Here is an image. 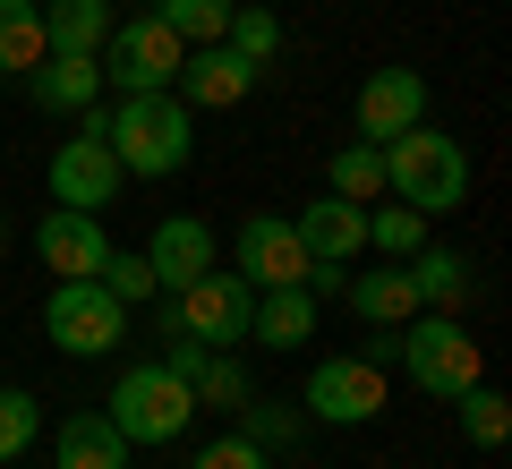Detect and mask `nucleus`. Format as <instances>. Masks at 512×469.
Returning <instances> with one entry per match:
<instances>
[{
    "label": "nucleus",
    "mask_w": 512,
    "mask_h": 469,
    "mask_svg": "<svg viewBox=\"0 0 512 469\" xmlns=\"http://www.w3.org/2000/svg\"><path fill=\"white\" fill-rule=\"evenodd\" d=\"M384 197H402L410 214H461V197H470V154H461V137H444V128H402V137L384 145Z\"/></svg>",
    "instance_id": "f257e3e1"
},
{
    "label": "nucleus",
    "mask_w": 512,
    "mask_h": 469,
    "mask_svg": "<svg viewBox=\"0 0 512 469\" xmlns=\"http://www.w3.org/2000/svg\"><path fill=\"white\" fill-rule=\"evenodd\" d=\"M111 154H120L128 180H171V171L188 163V103L180 94H120V111H111Z\"/></svg>",
    "instance_id": "f03ea898"
},
{
    "label": "nucleus",
    "mask_w": 512,
    "mask_h": 469,
    "mask_svg": "<svg viewBox=\"0 0 512 469\" xmlns=\"http://www.w3.org/2000/svg\"><path fill=\"white\" fill-rule=\"evenodd\" d=\"M103 418L128 435V452H137V444H180L188 418H197V393H188L163 359H137V367H120V384H111Z\"/></svg>",
    "instance_id": "7ed1b4c3"
},
{
    "label": "nucleus",
    "mask_w": 512,
    "mask_h": 469,
    "mask_svg": "<svg viewBox=\"0 0 512 469\" xmlns=\"http://www.w3.org/2000/svg\"><path fill=\"white\" fill-rule=\"evenodd\" d=\"M248 316H256V290L239 282V273H197L188 290H171V299L154 307L163 342L188 333V342H205V350H239L248 342Z\"/></svg>",
    "instance_id": "20e7f679"
},
{
    "label": "nucleus",
    "mask_w": 512,
    "mask_h": 469,
    "mask_svg": "<svg viewBox=\"0 0 512 469\" xmlns=\"http://www.w3.org/2000/svg\"><path fill=\"white\" fill-rule=\"evenodd\" d=\"M393 350H402L410 384H419L427 401H453L478 384V342L461 333V316H444V307H419L402 333H393Z\"/></svg>",
    "instance_id": "39448f33"
},
{
    "label": "nucleus",
    "mask_w": 512,
    "mask_h": 469,
    "mask_svg": "<svg viewBox=\"0 0 512 469\" xmlns=\"http://www.w3.org/2000/svg\"><path fill=\"white\" fill-rule=\"evenodd\" d=\"M94 60H103V86H120V94H171V86H180L188 43L146 9V18H111V35H103Z\"/></svg>",
    "instance_id": "423d86ee"
},
{
    "label": "nucleus",
    "mask_w": 512,
    "mask_h": 469,
    "mask_svg": "<svg viewBox=\"0 0 512 469\" xmlns=\"http://www.w3.org/2000/svg\"><path fill=\"white\" fill-rule=\"evenodd\" d=\"M43 333H52L69 359H103V350L128 342V307L111 299L103 282H52V299H43Z\"/></svg>",
    "instance_id": "0eeeda50"
},
{
    "label": "nucleus",
    "mask_w": 512,
    "mask_h": 469,
    "mask_svg": "<svg viewBox=\"0 0 512 469\" xmlns=\"http://www.w3.org/2000/svg\"><path fill=\"white\" fill-rule=\"evenodd\" d=\"M299 410L325 418V427H367V418L384 410V367L359 359V350H333V359L308 367V393H299Z\"/></svg>",
    "instance_id": "6e6552de"
},
{
    "label": "nucleus",
    "mask_w": 512,
    "mask_h": 469,
    "mask_svg": "<svg viewBox=\"0 0 512 469\" xmlns=\"http://www.w3.org/2000/svg\"><path fill=\"white\" fill-rule=\"evenodd\" d=\"M231 256H239V282L248 290H308V273H316V256L299 248V231L282 214H248L239 222V239H231Z\"/></svg>",
    "instance_id": "1a4fd4ad"
},
{
    "label": "nucleus",
    "mask_w": 512,
    "mask_h": 469,
    "mask_svg": "<svg viewBox=\"0 0 512 469\" xmlns=\"http://www.w3.org/2000/svg\"><path fill=\"white\" fill-rule=\"evenodd\" d=\"M120 154H111V137H94V128H77L69 145L52 154V205H77V214H103L111 197H120Z\"/></svg>",
    "instance_id": "9d476101"
},
{
    "label": "nucleus",
    "mask_w": 512,
    "mask_h": 469,
    "mask_svg": "<svg viewBox=\"0 0 512 469\" xmlns=\"http://www.w3.org/2000/svg\"><path fill=\"white\" fill-rule=\"evenodd\" d=\"M35 256H43V273H60V282H94L103 256H111V231H103V214L52 205V214L35 222Z\"/></svg>",
    "instance_id": "9b49d317"
},
{
    "label": "nucleus",
    "mask_w": 512,
    "mask_h": 469,
    "mask_svg": "<svg viewBox=\"0 0 512 469\" xmlns=\"http://www.w3.org/2000/svg\"><path fill=\"white\" fill-rule=\"evenodd\" d=\"M359 137L367 145H393L402 128H419L427 120V77L419 69H367V86H359Z\"/></svg>",
    "instance_id": "f8f14e48"
},
{
    "label": "nucleus",
    "mask_w": 512,
    "mask_h": 469,
    "mask_svg": "<svg viewBox=\"0 0 512 469\" xmlns=\"http://www.w3.org/2000/svg\"><path fill=\"white\" fill-rule=\"evenodd\" d=\"M256 77H265V69H248L231 43H188L180 86H171V94H180L188 111H231V103H248V94H256Z\"/></svg>",
    "instance_id": "ddd939ff"
},
{
    "label": "nucleus",
    "mask_w": 512,
    "mask_h": 469,
    "mask_svg": "<svg viewBox=\"0 0 512 469\" xmlns=\"http://www.w3.org/2000/svg\"><path fill=\"white\" fill-rule=\"evenodd\" d=\"M26 94H35L43 111H60V120H77L86 103H103V60L94 52H43L35 69H26Z\"/></svg>",
    "instance_id": "4468645a"
},
{
    "label": "nucleus",
    "mask_w": 512,
    "mask_h": 469,
    "mask_svg": "<svg viewBox=\"0 0 512 469\" xmlns=\"http://www.w3.org/2000/svg\"><path fill=\"white\" fill-rule=\"evenodd\" d=\"M291 231H299V248H308L316 265H350V256L367 248V205H350V197H333V188H325L316 205H299Z\"/></svg>",
    "instance_id": "2eb2a0df"
},
{
    "label": "nucleus",
    "mask_w": 512,
    "mask_h": 469,
    "mask_svg": "<svg viewBox=\"0 0 512 469\" xmlns=\"http://www.w3.org/2000/svg\"><path fill=\"white\" fill-rule=\"evenodd\" d=\"M146 265H154V290H188L197 273H214V231H205L197 214H171V222H154V239H146Z\"/></svg>",
    "instance_id": "dca6fc26"
},
{
    "label": "nucleus",
    "mask_w": 512,
    "mask_h": 469,
    "mask_svg": "<svg viewBox=\"0 0 512 469\" xmlns=\"http://www.w3.org/2000/svg\"><path fill=\"white\" fill-rule=\"evenodd\" d=\"M248 342L265 350H308L316 342V290H256V316H248Z\"/></svg>",
    "instance_id": "f3484780"
},
{
    "label": "nucleus",
    "mask_w": 512,
    "mask_h": 469,
    "mask_svg": "<svg viewBox=\"0 0 512 469\" xmlns=\"http://www.w3.org/2000/svg\"><path fill=\"white\" fill-rule=\"evenodd\" d=\"M350 316L359 325H376V333H402L410 316H419V290H410V273L402 265H384V273H350Z\"/></svg>",
    "instance_id": "a211bd4d"
},
{
    "label": "nucleus",
    "mask_w": 512,
    "mask_h": 469,
    "mask_svg": "<svg viewBox=\"0 0 512 469\" xmlns=\"http://www.w3.org/2000/svg\"><path fill=\"white\" fill-rule=\"evenodd\" d=\"M52 452H60V469H128V435L111 427L103 410H77V418H60Z\"/></svg>",
    "instance_id": "6ab92c4d"
},
{
    "label": "nucleus",
    "mask_w": 512,
    "mask_h": 469,
    "mask_svg": "<svg viewBox=\"0 0 512 469\" xmlns=\"http://www.w3.org/2000/svg\"><path fill=\"white\" fill-rule=\"evenodd\" d=\"M402 273H410V290H419V307L461 316V299H470V265H461V248H410Z\"/></svg>",
    "instance_id": "aec40b11"
},
{
    "label": "nucleus",
    "mask_w": 512,
    "mask_h": 469,
    "mask_svg": "<svg viewBox=\"0 0 512 469\" xmlns=\"http://www.w3.org/2000/svg\"><path fill=\"white\" fill-rule=\"evenodd\" d=\"M111 0H52L43 9V52H103Z\"/></svg>",
    "instance_id": "412c9836"
},
{
    "label": "nucleus",
    "mask_w": 512,
    "mask_h": 469,
    "mask_svg": "<svg viewBox=\"0 0 512 469\" xmlns=\"http://www.w3.org/2000/svg\"><path fill=\"white\" fill-rule=\"evenodd\" d=\"M325 188H333V197H350V205H376V197H384V145L350 137L342 154L325 163Z\"/></svg>",
    "instance_id": "4be33fe9"
},
{
    "label": "nucleus",
    "mask_w": 512,
    "mask_h": 469,
    "mask_svg": "<svg viewBox=\"0 0 512 469\" xmlns=\"http://www.w3.org/2000/svg\"><path fill=\"white\" fill-rule=\"evenodd\" d=\"M43 60V0H0V77H26Z\"/></svg>",
    "instance_id": "5701e85b"
},
{
    "label": "nucleus",
    "mask_w": 512,
    "mask_h": 469,
    "mask_svg": "<svg viewBox=\"0 0 512 469\" xmlns=\"http://www.w3.org/2000/svg\"><path fill=\"white\" fill-rule=\"evenodd\" d=\"M453 410H461V435H470L478 452H495V444H504V435H512V401L495 393L487 376H478L470 393H453Z\"/></svg>",
    "instance_id": "b1692460"
},
{
    "label": "nucleus",
    "mask_w": 512,
    "mask_h": 469,
    "mask_svg": "<svg viewBox=\"0 0 512 469\" xmlns=\"http://www.w3.org/2000/svg\"><path fill=\"white\" fill-rule=\"evenodd\" d=\"M367 248L384 265H402L410 248H427V214H410V205H367Z\"/></svg>",
    "instance_id": "393cba45"
},
{
    "label": "nucleus",
    "mask_w": 512,
    "mask_h": 469,
    "mask_svg": "<svg viewBox=\"0 0 512 469\" xmlns=\"http://www.w3.org/2000/svg\"><path fill=\"white\" fill-rule=\"evenodd\" d=\"M188 393H197V410H239V401H248V367H239L231 350H205V367L188 376Z\"/></svg>",
    "instance_id": "a878e982"
},
{
    "label": "nucleus",
    "mask_w": 512,
    "mask_h": 469,
    "mask_svg": "<svg viewBox=\"0 0 512 469\" xmlns=\"http://www.w3.org/2000/svg\"><path fill=\"white\" fill-rule=\"evenodd\" d=\"M231 9H239V0H163L154 18H163V26H171L180 43H222V26H231Z\"/></svg>",
    "instance_id": "bb28decb"
},
{
    "label": "nucleus",
    "mask_w": 512,
    "mask_h": 469,
    "mask_svg": "<svg viewBox=\"0 0 512 469\" xmlns=\"http://www.w3.org/2000/svg\"><path fill=\"white\" fill-rule=\"evenodd\" d=\"M222 43H231L248 69H265V60L282 52V18L274 9H231V26H222Z\"/></svg>",
    "instance_id": "cd10ccee"
},
{
    "label": "nucleus",
    "mask_w": 512,
    "mask_h": 469,
    "mask_svg": "<svg viewBox=\"0 0 512 469\" xmlns=\"http://www.w3.org/2000/svg\"><path fill=\"white\" fill-rule=\"evenodd\" d=\"M35 435H43V401L18 393V384H0V461H18Z\"/></svg>",
    "instance_id": "c85d7f7f"
},
{
    "label": "nucleus",
    "mask_w": 512,
    "mask_h": 469,
    "mask_svg": "<svg viewBox=\"0 0 512 469\" xmlns=\"http://www.w3.org/2000/svg\"><path fill=\"white\" fill-rule=\"evenodd\" d=\"M239 435H248V444H265V452H274V444H299V410H291V401H239Z\"/></svg>",
    "instance_id": "c756f323"
},
{
    "label": "nucleus",
    "mask_w": 512,
    "mask_h": 469,
    "mask_svg": "<svg viewBox=\"0 0 512 469\" xmlns=\"http://www.w3.org/2000/svg\"><path fill=\"white\" fill-rule=\"evenodd\" d=\"M94 282H103V290H111L120 307H146V299H154V265H146V256H128V248H111Z\"/></svg>",
    "instance_id": "7c9ffc66"
},
{
    "label": "nucleus",
    "mask_w": 512,
    "mask_h": 469,
    "mask_svg": "<svg viewBox=\"0 0 512 469\" xmlns=\"http://www.w3.org/2000/svg\"><path fill=\"white\" fill-rule=\"evenodd\" d=\"M188 469H265V444H248V435L231 427V435H214V444H205Z\"/></svg>",
    "instance_id": "2f4dec72"
},
{
    "label": "nucleus",
    "mask_w": 512,
    "mask_h": 469,
    "mask_svg": "<svg viewBox=\"0 0 512 469\" xmlns=\"http://www.w3.org/2000/svg\"><path fill=\"white\" fill-rule=\"evenodd\" d=\"M0 248H9V214H0Z\"/></svg>",
    "instance_id": "473e14b6"
},
{
    "label": "nucleus",
    "mask_w": 512,
    "mask_h": 469,
    "mask_svg": "<svg viewBox=\"0 0 512 469\" xmlns=\"http://www.w3.org/2000/svg\"><path fill=\"white\" fill-rule=\"evenodd\" d=\"M0 469H9V461H0Z\"/></svg>",
    "instance_id": "72a5a7b5"
}]
</instances>
